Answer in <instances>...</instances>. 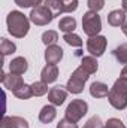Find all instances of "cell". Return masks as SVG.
<instances>
[{
	"label": "cell",
	"mask_w": 127,
	"mask_h": 128,
	"mask_svg": "<svg viewBox=\"0 0 127 128\" xmlns=\"http://www.w3.org/2000/svg\"><path fill=\"white\" fill-rule=\"evenodd\" d=\"M6 26L9 34H12L17 39H23L30 30V18H27L20 10H12L6 16Z\"/></svg>",
	"instance_id": "1"
},
{
	"label": "cell",
	"mask_w": 127,
	"mask_h": 128,
	"mask_svg": "<svg viewBox=\"0 0 127 128\" xmlns=\"http://www.w3.org/2000/svg\"><path fill=\"white\" fill-rule=\"evenodd\" d=\"M88 78H90V74L79 66L76 70H73V73L70 74V78L66 84L67 91L72 94H81L84 91V85L88 80Z\"/></svg>",
	"instance_id": "2"
},
{
	"label": "cell",
	"mask_w": 127,
	"mask_h": 128,
	"mask_svg": "<svg viewBox=\"0 0 127 128\" xmlns=\"http://www.w3.org/2000/svg\"><path fill=\"white\" fill-rule=\"evenodd\" d=\"M82 30L88 37L97 36L102 30V20L97 12L88 10L82 15Z\"/></svg>",
	"instance_id": "3"
},
{
	"label": "cell",
	"mask_w": 127,
	"mask_h": 128,
	"mask_svg": "<svg viewBox=\"0 0 127 128\" xmlns=\"http://www.w3.org/2000/svg\"><path fill=\"white\" fill-rule=\"evenodd\" d=\"M87 112H88L87 101H84L82 98H76L69 103V106L66 109V118L72 122H78L85 116Z\"/></svg>",
	"instance_id": "4"
},
{
	"label": "cell",
	"mask_w": 127,
	"mask_h": 128,
	"mask_svg": "<svg viewBox=\"0 0 127 128\" xmlns=\"http://www.w3.org/2000/svg\"><path fill=\"white\" fill-rule=\"evenodd\" d=\"M52 20H54V15L45 4H39L33 8L30 12V21L36 26H48Z\"/></svg>",
	"instance_id": "5"
},
{
	"label": "cell",
	"mask_w": 127,
	"mask_h": 128,
	"mask_svg": "<svg viewBox=\"0 0 127 128\" xmlns=\"http://www.w3.org/2000/svg\"><path fill=\"white\" fill-rule=\"evenodd\" d=\"M106 45H108V40L105 36H93V37H88L87 40V51L93 55V57H102L105 49H106Z\"/></svg>",
	"instance_id": "6"
},
{
	"label": "cell",
	"mask_w": 127,
	"mask_h": 128,
	"mask_svg": "<svg viewBox=\"0 0 127 128\" xmlns=\"http://www.w3.org/2000/svg\"><path fill=\"white\" fill-rule=\"evenodd\" d=\"M108 101L109 104L117 109V110H124L127 107V92L121 91V90H117V88H111L109 90V94H108Z\"/></svg>",
	"instance_id": "7"
},
{
	"label": "cell",
	"mask_w": 127,
	"mask_h": 128,
	"mask_svg": "<svg viewBox=\"0 0 127 128\" xmlns=\"http://www.w3.org/2000/svg\"><path fill=\"white\" fill-rule=\"evenodd\" d=\"M0 80H2V84H3V86H5L6 90L12 91V92L17 91L18 88H21V86L24 85L23 78H21L20 74H14V73L6 74V73L2 72V78H0Z\"/></svg>",
	"instance_id": "8"
},
{
	"label": "cell",
	"mask_w": 127,
	"mask_h": 128,
	"mask_svg": "<svg viewBox=\"0 0 127 128\" xmlns=\"http://www.w3.org/2000/svg\"><path fill=\"white\" fill-rule=\"evenodd\" d=\"M67 88L66 86H61V85H57L54 88L49 90L48 92V101L54 106H61L64 103V100L67 98Z\"/></svg>",
	"instance_id": "9"
},
{
	"label": "cell",
	"mask_w": 127,
	"mask_h": 128,
	"mask_svg": "<svg viewBox=\"0 0 127 128\" xmlns=\"http://www.w3.org/2000/svg\"><path fill=\"white\" fill-rule=\"evenodd\" d=\"M63 58V49L58 45H51L46 46L45 51V61L46 64H58Z\"/></svg>",
	"instance_id": "10"
},
{
	"label": "cell",
	"mask_w": 127,
	"mask_h": 128,
	"mask_svg": "<svg viewBox=\"0 0 127 128\" xmlns=\"http://www.w3.org/2000/svg\"><path fill=\"white\" fill-rule=\"evenodd\" d=\"M57 78H58L57 64H46L40 72V80H43L45 84H52L57 80Z\"/></svg>",
	"instance_id": "11"
},
{
	"label": "cell",
	"mask_w": 127,
	"mask_h": 128,
	"mask_svg": "<svg viewBox=\"0 0 127 128\" xmlns=\"http://www.w3.org/2000/svg\"><path fill=\"white\" fill-rule=\"evenodd\" d=\"M0 128H29V122L21 116H5Z\"/></svg>",
	"instance_id": "12"
},
{
	"label": "cell",
	"mask_w": 127,
	"mask_h": 128,
	"mask_svg": "<svg viewBox=\"0 0 127 128\" xmlns=\"http://www.w3.org/2000/svg\"><path fill=\"white\" fill-rule=\"evenodd\" d=\"M108 24L112 27H123L126 24V12L123 9H115L108 14Z\"/></svg>",
	"instance_id": "13"
},
{
	"label": "cell",
	"mask_w": 127,
	"mask_h": 128,
	"mask_svg": "<svg viewBox=\"0 0 127 128\" xmlns=\"http://www.w3.org/2000/svg\"><path fill=\"white\" fill-rule=\"evenodd\" d=\"M9 70H11V73L21 76L29 70V63H27V60L24 57H17L9 63Z\"/></svg>",
	"instance_id": "14"
},
{
	"label": "cell",
	"mask_w": 127,
	"mask_h": 128,
	"mask_svg": "<svg viewBox=\"0 0 127 128\" xmlns=\"http://www.w3.org/2000/svg\"><path fill=\"white\" fill-rule=\"evenodd\" d=\"M55 116H57V110L54 104H46L39 112V121L42 124H51L55 119Z\"/></svg>",
	"instance_id": "15"
},
{
	"label": "cell",
	"mask_w": 127,
	"mask_h": 128,
	"mask_svg": "<svg viewBox=\"0 0 127 128\" xmlns=\"http://www.w3.org/2000/svg\"><path fill=\"white\" fill-rule=\"evenodd\" d=\"M90 94L94 98H105L109 94V88L103 82H93L90 86Z\"/></svg>",
	"instance_id": "16"
},
{
	"label": "cell",
	"mask_w": 127,
	"mask_h": 128,
	"mask_svg": "<svg viewBox=\"0 0 127 128\" xmlns=\"http://www.w3.org/2000/svg\"><path fill=\"white\" fill-rule=\"evenodd\" d=\"M81 67L88 73V74H94L99 68V64H97V60L93 55H88V57H82L81 60Z\"/></svg>",
	"instance_id": "17"
},
{
	"label": "cell",
	"mask_w": 127,
	"mask_h": 128,
	"mask_svg": "<svg viewBox=\"0 0 127 128\" xmlns=\"http://www.w3.org/2000/svg\"><path fill=\"white\" fill-rule=\"evenodd\" d=\"M58 28L64 34L66 33H73L75 28H76V20L73 16H64V18L60 20V22H58Z\"/></svg>",
	"instance_id": "18"
},
{
	"label": "cell",
	"mask_w": 127,
	"mask_h": 128,
	"mask_svg": "<svg viewBox=\"0 0 127 128\" xmlns=\"http://www.w3.org/2000/svg\"><path fill=\"white\" fill-rule=\"evenodd\" d=\"M45 6L52 12L54 16H58L64 12V3L63 0H45Z\"/></svg>",
	"instance_id": "19"
},
{
	"label": "cell",
	"mask_w": 127,
	"mask_h": 128,
	"mask_svg": "<svg viewBox=\"0 0 127 128\" xmlns=\"http://www.w3.org/2000/svg\"><path fill=\"white\" fill-rule=\"evenodd\" d=\"M15 51H17V45L14 42L8 40L6 37H2L0 39V52H2L3 57H6L9 54H14Z\"/></svg>",
	"instance_id": "20"
},
{
	"label": "cell",
	"mask_w": 127,
	"mask_h": 128,
	"mask_svg": "<svg viewBox=\"0 0 127 128\" xmlns=\"http://www.w3.org/2000/svg\"><path fill=\"white\" fill-rule=\"evenodd\" d=\"M112 54L120 64H127V43H121L120 46H117Z\"/></svg>",
	"instance_id": "21"
},
{
	"label": "cell",
	"mask_w": 127,
	"mask_h": 128,
	"mask_svg": "<svg viewBox=\"0 0 127 128\" xmlns=\"http://www.w3.org/2000/svg\"><path fill=\"white\" fill-rule=\"evenodd\" d=\"M32 91L33 97H42L45 94H48V84H45L43 80H36L32 84Z\"/></svg>",
	"instance_id": "22"
},
{
	"label": "cell",
	"mask_w": 127,
	"mask_h": 128,
	"mask_svg": "<svg viewBox=\"0 0 127 128\" xmlns=\"http://www.w3.org/2000/svg\"><path fill=\"white\" fill-rule=\"evenodd\" d=\"M12 94L17 97V98H20V100H29L30 97H33L32 85H27V84H24L21 88H18V90H17V91H14Z\"/></svg>",
	"instance_id": "23"
},
{
	"label": "cell",
	"mask_w": 127,
	"mask_h": 128,
	"mask_svg": "<svg viewBox=\"0 0 127 128\" xmlns=\"http://www.w3.org/2000/svg\"><path fill=\"white\" fill-rule=\"evenodd\" d=\"M57 40H58V33L55 32V30H48V32H45L42 34V42L46 46L57 45Z\"/></svg>",
	"instance_id": "24"
},
{
	"label": "cell",
	"mask_w": 127,
	"mask_h": 128,
	"mask_svg": "<svg viewBox=\"0 0 127 128\" xmlns=\"http://www.w3.org/2000/svg\"><path fill=\"white\" fill-rule=\"evenodd\" d=\"M63 40L67 43V45L73 46V48H81V46H82L81 37H79L78 34H75V33H66V34L63 36Z\"/></svg>",
	"instance_id": "25"
},
{
	"label": "cell",
	"mask_w": 127,
	"mask_h": 128,
	"mask_svg": "<svg viewBox=\"0 0 127 128\" xmlns=\"http://www.w3.org/2000/svg\"><path fill=\"white\" fill-rule=\"evenodd\" d=\"M82 128H105V124L102 122V119L99 118V116H93V118H90L85 124H84V127Z\"/></svg>",
	"instance_id": "26"
},
{
	"label": "cell",
	"mask_w": 127,
	"mask_h": 128,
	"mask_svg": "<svg viewBox=\"0 0 127 128\" xmlns=\"http://www.w3.org/2000/svg\"><path fill=\"white\" fill-rule=\"evenodd\" d=\"M14 2H15L17 6L24 8V9L26 8H36L42 3V0H14Z\"/></svg>",
	"instance_id": "27"
},
{
	"label": "cell",
	"mask_w": 127,
	"mask_h": 128,
	"mask_svg": "<svg viewBox=\"0 0 127 128\" xmlns=\"http://www.w3.org/2000/svg\"><path fill=\"white\" fill-rule=\"evenodd\" d=\"M87 6H88L90 10H93V12H99V10L103 9V6H105V0H87Z\"/></svg>",
	"instance_id": "28"
},
{
	"label": "cell",
	"mask_w": 127,
	"mask_h": 128,
	"mask_svg": "<svg viewBox=\"0 0 127 128\" xmlns=\"http://www.w3.org/2000/svg\"><path fill=\"white\" fill-rule=\"evenodd\" d=\"M105 128H126V125H124L120 119L111 118V119H108V121L105 122Z\"/></svg>",
	"instance_id": "29"
},
{
	"label": "cell",
	"mask_w": 127,
	"mask_h": 128,
	"mask_svg": "<svg viewBox=\"0 0 127 128\" xmlns=\"http://www.w3.org/2000/svg\"><path fill=\"white\" fill-rule=\"evenodd\" d=\"M64 3V12H75L78 9V0H66Z\"/></svg>",
	"instance_id": "30"
},
{
	"label": "cell",
	"mask_w": 127,
	"mask_h": 128,
	"mask_svg": "<svg viewBox=\"0 0 127 128\" xmlns=\"http://www.w3.org/2000/svg\"><path fill=\"white\" fill-rule=\"evenodd\" d=\"M57 128H78V124L69 121L67 118H64V119H61V121L57 124Z\"/></svg>",
	"instance_id": "31"
},
{
	"label": "cell",
	"mask_w": 127,
	"mask_h": 128,
	"mask_svg": "<svg viewBox=\"0 0 127 128\" xmlns=\"http://www.w3.org/2000/svg\"><path fill=\"white\" fill-rule=\"evenodd\" d=\"M121 76L123 78H127V64L123 67V70H121Z\"/></svg>",
	"instance_id": "32"
},
{
	"label": "cell",
	"mask_w": 127,
	"mask_h": 128,
	"mask_svg": "<svg viewBox=\"0 0 127 128\" xmlns=\"http://www.w3.org/2000/svg\"><path fill=\"white\" fill-rule=\"evenodd\" d=\"M121 6H123V10L127 14V0H123L121 2Z\"/></svg>",
	"instance_id": "33"
},
{
	"label": "cell",
	"mask_w": 127,
	"mask_h": 128,
	"mask_svg": "<svg viewBox=\"0 0 127 128\" xmlns=\"http://www.w3.org/2000/svg\"><path fill=\"white\" fill-rule=\"evenodd\" d=\"M121 30H123V33H124V36L127 37V21H126V24H124V26L121 27Z\"/></svg>",
	"instance_id": "34"
},
{
	"label": "cell",
	"mask_w": 127,
	"mask_h": 128,
	"mask_svg": "<svg viewBox=\"0 0 127 128\" xmlns=\"http://www.w3.org/2000/svg\"><path fill=\"white\" fill-rule=\"evenodd\" d=\"M63 2H66V0H63Z\"/></svg>",
	"instance_id": "35"
}]
</instances>
